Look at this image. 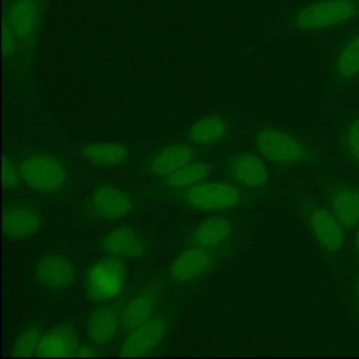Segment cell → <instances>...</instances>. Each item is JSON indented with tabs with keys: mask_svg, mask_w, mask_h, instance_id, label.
I'll use <instances>...</instances> for the list:
<instances>
[{
	"mask_svg": "<svg viewBox=\"0 0 359 359\" xmlns=\"http://www.w3.org/2000/svg\"><path fill=\"white\" fill-rule=\"evenodd\" d=\"M21 181L35 194L43 196H55L60 194L69 180L67 165L57 157L39 151L29 150L18 160Z\"/></svg>",
	"mask_w": 359,
	"mask_h": 359,
	"instance_id": "obj_2",
	"label": "cell"
},
{
	"mask_svg": "<svg viewBox=\"0 0 359 359\" xmlns=\"http://www.w3.org/2000/svg\"><path fill=\"white\" fill-rule=\"evenodd\" d=\"M341 149L345 157L359 165V116L352 118L341 135Z\"/></svg>",
	"mask_w": 359,
	"mask_h": 359,
	"instance_id": "obj_26",
	"label": "cell"
},
{
	"mask_svg": "<svg viewBox=\"0 0 359 359\" xmlns=\"http://www.w3.org/2000/svg\"><path fill=\"white\" fill-rule=\"evenodd\" d=\"M122 328L121 313L108 304L95 307L87 318L86 332L91 342L105 345L112 342Z\"/></svg>",
	"mask_w": 359,
	"mask_h": 359,
	"instance_id": "obj_17",
	"label": "cell"
},
{
	"mask_svg": "<svg viewBox=\"0 0 359 359\" xmlns=\"http://www.w3.org/2000/svg\"><path fill=\"white\" fill-rule=\"evenodd\" d=\"M353 244H355V251L359 254V223L356 224V231L353 237Z\"/></svg>",
	"mask_w": 359,
	"mask_h": 359,
	"instance_id": "obj_30",
	"label": "cell"
},
{
	"mask_svg": "<svg viewBox=\"0 0 359 359\" xmlns=\"http://www.w3.org/2000/svg\"><path fill=\"white\" fill-rule=\"evenodd\" d=\"M42 332L36 325H28L15 337L13 344V355L18 358L36 356L39 344H41Z\"/></svg>",
	"mask_w": 359,
	"mask_h": 359,
	"instance_id": "obj_25",
	"label": "cell"
},
{
	"mask_svg": "<svg viewBox=\"0 0 359 359\" xmlns=\"http://www.w3.org/2000/svg\"><path fill=\"white\" fill-rule=\"evenodd\" d=\"M167 332V321L161 316H153L146 323L129 330L119 345L121 356H146L154 352Z\"/></svg>",
	"mask_w": 359,
	"mask_h": 359,
	"instance_id": "obj_11",
	"label": "cell"
},
{
	"mask_svg": "<svg viewBox=\"0 0 359 359\" xmlns=\"http://www.w3.org/2000/svg\"><path fill=\"white\" fill-rule=\"evenodd\" d=\"M331 77L339 87H349L359 80V29L338 46L332 59Z\"/></svg>",
	"mask_w": 359,
	"mask_h": 359,
	"instance_id": "obj_14",
	"label": "cell"
},
{
	"mask_svg": "<svg viewBox=\"0 0 359 359\" xmlns=\"http://www.w3.org/2000/svg\"><path fill=\"white\" fill-rule=\"evenodd\" d=\"M126 271L122 259L108 255L95 261L86 272L84 287L87 296L98 303L111 302L122 292Z\"/></svg>",
	"mask_w": 359,
	"mask_h": 359,
	"instance_id": "obj_4",
	"label": "cell"
},
{
	"mask_svg": "<svg viewBox=\"0 0 359 359\" xmlns=\"http://www.w3.org/2000/svg\"><path fill=\"white\" fill-rule=\"evenodd\" d=\"M158 296L154 290L146 289L130 297L121 310V323L125 331H129L154 316Z\"/></svg>",
	"mask_w": 359,
	"mask_h": 359,
	"instance_id": "obj_20",
	"label": "cell"
},
{
	"mask_svg": "<svg viewBox=\"0 0 359 359\" xmlns=\"http://www.w3.org/2000/svg\"><path fill=\"white\" fill-rule=\"evenodd\" d=\"M184 202L195 210L222 212L241 202V191L230 182L202 181L185 189Z\"/></svg>",
	"mask_w": 359,
	"mask_h": 359,
	"instance_id": "obj_5",
	"label": "cell"
},
{
	"mask_svg": "<svg viewBox=\"0 0 359 359\" xmlns=\"http://www.w3.org/2000/svg\"><path fill=\"white\" fill-rule=\"evenodd\" d=\"M21 181V172L18 163L11 160L10 157L3 158V188L6 191L14 189Z\"/></svg>",
	"mask_w": 359,
	"mask_h": 359,
	"instance_id": "obj_27",
	"label": "cell"
},
{
	"mask_svg": "<svg viewBox=\"0 0 359 359\" xmlns=\"http://www.w3.org/2000/svg\"><path fill=\"white\" fill-rule=\"evenodd\" d=\"M233 233V224L230 220L222 216H210L203 219L194 229L191 234L192 245H199L208 250L223 244Z\"/></svg>",
	"mask_w": 359,
	"mask_h": 359,
	"instance_id": "obj_22",
	"label": "cell"
},
{
	"mask_svg": "<svg viewBox=\"0 0 359 359\" xmlns=\"http://www.w3.org/2000/svg\"><path fill=\"white\" fill-rule=\"evenodd\" d=\"M83 158L100 168H114L123 164L130 156V147L123 142H91L80 150Z\"/></svg>",
	"mask_w": 359,
	"mask_h": 359,
	"instance_id": "obj_18",
	"label": "cell"
},
{
	"mask_svg": "<svg viewBox=\"0 0 359 359\" xmlns=\"http://www.w3.org/2000/svg\"><path fill=\"white\" fill-rule=\"evenodd\" d=\"M133 208L130 195L118 185L102 182L94 187L87 198V209L98 220L116 222L129 215Z\"/></svg>",
	"mask_w": 359,
	"mask_h": 359,
	"instance_id": "obj_7",
	"label": "cell"
},
{
	"mask_svg": "<svg viewBox=\"0 0 359 359\" xmlns=\"http://www.w3.org/2000/svg\"><path fill=\"white\" fill-rule=\"evenodd\" d=\"M331 210L345 229L359 223V189L352 185H338L330 196Z\"/></svg>",
	"mask_w": 359,
	"mask_h": 359,
	"instance_id": "obj_21",
	"label": "cell"
},
{
	"mask_svg": "<svg viewBox=\"0 0 359 359\" xmlns=\"http://www.w3.org/2000/svg\"><path fill=\"white\" fill-rule=\"evenodd\" d=\"M229 174L240 187L261 189L269 182V172L262 160L252 153L236 154L229 163Z\"/></svg>",
	"mask_w": 359,
	"mask_h": 359,
	"instance_id": "obj_15",
	"label": "cell"
},
{
	"mask_svg": "<svg viewBox=\"0 0 359 359\" xmlns=\"http://www.w3.org/2000/svg\"><path fill=\"white\" fill-rule=\"evenodd\" d=\"M34 278L39 286L49 292L69 289L76 279L77 266L74 259L63 252H48L34 265Z\"/></svg>",
	"mask_w": 359,
	"mask_h": 359,
	"instance_id": "obj_8",
	"label": "cell"
},
{
	"mask_svg": "<svg viewBox=\"0 0 359 359\" xmlns=\"http://www.w3.org/2000/svg\"><path fill=\"white\" fill-rule=\"evenodd\" d=\"M95 353L93 352V349L87 345H80L79 348V352H77V356H94Z\"/></svg>",
	"mask_w": 359,
	"mask_h": 359,
	"instance_id": "obj_29",
	"label": "cell"
},
{
	"mask_svg": "<svg viewBox=\"0 0 359 359\" xmlns=\"http://www.w3.org/2000/svg\"><path fill=\"white\" fill-rule=\"evenodd\" d=\"M229 133V123L220 115H205L196 119L188 129L187 136L192 144L210 146L223 140Z\"/></svg>",
	"mask_w": 359,
	"mask_h": 359,
	"instance_id": "obj_23",
	"label": "cell"
},
{
	"mask_svg": "<svg viewBox=\"0 0 359 359\" xmlns=\"http://www.w3.org/2000/svg\"><path fill=\"white\" fill-rule=\"evenodd\" d=\"M6 3H10V1H14V0H4Z\"/></svg>",
	"mask_w": 359,
	"mask_h": 359,
	"instance_id": "obj_32",
	"label": "cell"
},
{
	"mask_svg": "<svg viewBox=\"0 0 359 359\" xmlns=\"http://www.w3.org/2000/svg\"><path fill=\"white\" fill-rule=\"evenodd\" d=\"M22 48L15 34L3 22V56L6 60H11Z\"/></svg>",
	"mask_w": 359,
	"mask_h": 359,
	"instance_id": "obj_28",
	"label": "cell"
},
{
	"mask_svg": "<svg viewBox=\"0 0 359 359\" xmlns=\"http://www.w3.org/2000/svg\"><path fill=\"white\" fill-rule=\"evenodd\" d=\"M43 224L42 212L24 199L8 201L3 213V231L11 240H24L34 236Z\"/></svg>",
	"mask_w": 359,
	"mask_h": 359,
	"instance_id": "obj_9",
	"label": "cell"
},
{
	"mask_svg": "<svg viewBox=\"0 0 359 359\" xmlns=\"http://www.w3.org/2000/svg\"><path fill=\"white\" fill-rule=\"evenodd\" d=\"M304 216L313 238L324 251L332 254L344 247V226L331 209L314 205L306 210Z\"/></svg>",
	"mask_w": 359,
	"mask_h": 359,
	"instance_id": "obj_10",
	"label": "cell"
},
{
	"mask_svg": "<svg viewBox=\"0 0 359 359\" xmlns=\"http://www.w3.org/2000/svg\"><path fill=\"white\" fill-rule=\"evenodd\" d=\"M194 158V150L185 143H171L158 149L149 160V171L156 177H167Z\"/></svg>",
	"mask_w": 359,
	"mask_h": 359,
	"instance_id": "obj_19",
	"label": "cell"
},
{
	"mask_svg": "<svg viewBox=\"0 0 359 359\" xmlns=\"http://www.w3.org/2000/svg\"><path fill=\"white\" fill-rule=\"evenodd\" d=\"M212 252L208 248L192 245L181 251L168 266V276L177 285L189 283L203 273L212 265Z\"/></svg>",
	"mask_w": 359,
	"mask_h": 359,
	"instance_id": "obj_12",
	"label": "cell"
},
{
	"mask_svg": "<svg viewBox=\"0 0 359 359\" xmlns=\"http://www.w3.org/2000/svg\"><path fill=\"white\" fill-rule=\"evenodd\" d=\"M80 337L70 324H57L42 334L38 355L45 358H67L77 356L80 348Z\"/></svg>",
	"mask_w": 359,
	"mask_h": 359,
	"instance_id": "obj_16",
	"label": "cell"
},
{
	"mask_svg": "<svg viewBox=\"0 0 359 359\" xmlns=\"http://www.w3.org/2000/svg\"><path fill=\"white\" fill-rule=\"evenodd\" d=\"M259 156L278 165H297L307 160L306 146L294 136L275 128H259L252 135Z\"/></svg>",
	"mask_w": 359,
	"mask_h": 359,
	"instance_id": "obj_3",
	"label": "cell"
},
{
	"mask_svg": "<svg viewBox=\"0 0 359 359\" xmlns=\"http://www.w3.org/2000/svg\"><path fill=\"white\" fill-rule=\"evenodd\" d=\"M147 248L143 234L130 226L114 227L102 238L104 252L119 259H137L146 254Z\"/></svg>",
	"mask_w": 359,
	"mask_h": 359,
	"instance_id": "obj_13",
	"label": "cell"
},
{
	"mask_svg": "<svg viewBox=\"0 0 359 359\" xmlns=\"http://www.w3.org/2000/svg\"><path fill=\"white\" fill-rule=\"evenodd\" d=\"M355 293H356V297L359 299V272H358V276H356V283H355Z\"/></svg>",
	"mask_w": 359,
	"mask_h": 359,
	"instance_id": "obj_31",
	"label": "cell"
},
{
	"mask_svg": "<svg viewBox=\"0 0 359 359\" xmlns=\"http://www.w3.org/2000/svg\"><path fill=\"white\" fill-rule=\"evenodd\" d=\"M359 22V0H313L289 18L290 29L324 32Z\"/></svg>",
	"mask_w": 359,
	"mask_h": 359,
	"instance_id": "obj_1",
	"label": "cell"
},
{
	"mask_svg": "<svg viewBox=\"0 0 359 359\" xmlns=\"http://www.w3.org/2000/svg\"><path fill=\"white\" fill-rule=\"evenodd\" d=\"M209 175V165L203 161H189L165 177V184L174 189H188Z\"/></svg>",
	"mask_w": 359,
	"mask_h": 359,
	"instance_id": "obj_24",
	"label": "cell"
},
{
	"mask_svg": "<svg viewBox=\"0 0 359 359\" xmlns=\"http://www.w3.org/2000/svg\"><path fill=\"white\" fill-rule=\"evenodd\" d=\"M43 13L42 0H14L6 6L3 22L15 34L22 48L31 49L42 25Z\"/></svg>",
	"mask_w": 359,
	"mask_h": 359,
	"instance_id": "obj_6",
	"label": "cell"
}]
</instances>
